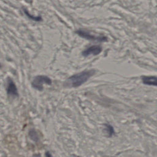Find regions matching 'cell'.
Here are the masks:
<instances>
[{"label":"cell","mask_w":157,"mask_h":157,"mask_svg":"<svg viewBox=\"0 0 157 157\" xmlns=\"http://www.w3.org/2000/svg\"><path fill=\"white\" fill-rule=\"evenodd\" d=\"M142 82L144 84L153 86H157V77L155 76H144L142 77Z\"/></svg>","instance_id":"6"},{"label":"cell","mask_w":157,"mask_h":157,"mask_svg":"<svg viewBox=\"0 0 157 157\" xmlns=\"http://www.w3.org/2000/svg\"><path fill=\"white\" fill-rule=\"evenodd\" d=\"M1 67V64H0V67Z\"/></svg>","instance_id":"10"},{"label":"cell","mask_w":157,"mask_h":157,"mask_svg":"<svg viewBox=\"0 0 157 157\" xmlns=\"http://www.w3.org/2000/svg\"><path fill=\"white\" fill-rule=\"evenodd\" d=\"M6 90L7 93L9 96H11L13 97H17L18 96L17 86L13 82V80L10 78H8L7 79V85Z\"/></svg>","instance_id":"4"},{"label":"cell","mask_w":157,"mask_h":157,"mask_svg":"<svg viewBox=\"0 0 157 157\" xmlns=\"http://www.w3.org/2000/svg\"><path fill=\"white\" fill-rule=\"evenodd\" d=\"M80 36L85 38L88 40H96V41H106L107 40V37L104 36H95L90 34L88 31L83 30V29H80L78 30L76 32Z\"/></svg>","instance_id":"3"},{"label":"cell","mask_w":157,"mask_h":157,"mask_svg":"<svg viewBox=\"0 0 157 157\" xmlns=\"http://www.w3.org/2000/svg\"><path fill=\"white\" fill-rule=\"evenodd\" d=\"M75 157H80V156H75Z\"/></svg>","instance_id":"11"},{"label":"cell","mask_w":157,"mask_h":157,"mask_svg":"<svg viewBox=\"0 0 157 157\" xmlns=\"http://www.w3.org/2000/svg\"><path fill=\"white\" fill-rule=\"evenodd\" d=\"M44 84H47L48 85L52 84V80L48 76L44 75L36 76L31 83L32 86L40 91L43 90Z\"/></svg>","instance_id":"2"},{"label":"cell","mask_w":157,"mask_h":157,"mask_svg":"<svg viewBox=\"0 0 157 157\" xmlns=\"http://www.w3.org/2000/svg\"><path fill=\"white\" fill-rule=\"evenodd\" d=\"M105 131H107V134L111 136L113 134V128H112V126L108 124H105Z\"/></svg>","instance_id":"8"},{"label":"cell","mask_w":157,"mask_h":157,"mask_svg":"<svg viewBox=\"0 0 157 157\" xmlns=\"http://www.w3.org/2000/svg\"><path fill=\"white\" fill-rule=\"evenodd\" d=\"M45 156H46V157H52V155L50 154V153L49 151H47V152L45 153Z\"/></svg>","instance_id":"9"},{"label":"cell","mask_w":157,"mask_h":157,"mask_svg":"<svg viewBox=\"0 0 157 157\" xmlns=\"http://www.w3.org/2000/svg\"><path fill=\"white\" fill-rule=\"evenodd\" d=\"M102 51V47L99 45H93L88 48H87L86 50H85L82 52V55L85 56H89L90 55H97L99 54Z\"/></svg>","instance_id":"5"},{"label":"cell","mask_w":157,"mask_h":157,"mask_svg":"<svg viewBox=\"0 0 157 157\" xmlns=\"http://www.w3.org/2000/svg\"><path fill=\"white\" fill-rule=\"evenodd\" d=\"M29 135L31 137V139H33V140L34 141H37L38 140V136H37V132L34 129H31L29 132Z\"/></svg>","instance_id":"7"},{"label":"cell","mask_w":157,"mask_h":157,"mask_svg":"<svg viewBox=\"0 0 157 157\" xmlns=\"http://www.w3.org/2000/svg\"><path fill=\"white\" fill-rule=\"evenodd\" d=\"M94 74L95 71L94 69L83 71L81 72L75 74L69 77L66 80L64 85L73 88L78 87L85 83Z\"/></svg>","instance_id":"1"}]
</instances>
